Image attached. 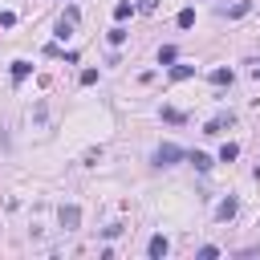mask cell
Wrapping results in <instances>:
<instances>
[{"label":"cell","instance_id":"8992f818","mask_svg":"<svg viewBox=\"0 0 260 260\" xmlns=\"http://www.w3.org/2000/svg\"><path fill=\"white\" fill-rule=\"evenodd\" d=\"M236 211H240V203H236V199H232V195H228V199H223V203H219V207H215V219H232V215H236Z\"/></svg>","mask_w":260,"mask_h":260},{"label":"cell","instance_id":"9a60e30c","mask_svg":"<svg viewBox=\"0 0 260 260\" xmlns=\"http://www.w3.org/2000/svg\"><path fill=\"white\" fill-rule=\"evenodd\" d=\"M171 61H175V45H162L158 49V65H171Z\"/></svg>","mask_w":260,"mask_h":260},{"label":"cell","instance_id":"52a82bcc","mask_svg":"<svg viewBox=\"0 0 260 260\" xmlns=\"http://www.w3.org/2000/svg\"><path fill=\"white\" fill-rule=\"evenodd\" d=\"M232 81H236V73H232V69H223V65H219V69H211V85H232Z\"/></svg>","mask_w":260,"mask_h":260},{"label":"cell","instance_id":"3957f363","mask_svg":"<svg viewBox=\"0 0 260 260\" xmlns=\"http://www.w3.org/2000/svg\"><path fill=\"white\" fill-rule=\"evenodd\" d=\"M77 219H81V211H77L73 203L61 207V228H65V232H77Z\"/></svg>","mask_w":260,"mask_h":260},{"label":"cell","instance_id":"ac0fdd59","mask_svg":"<svg viewBox=\"0 0 260 260\" xmlns=\"http://www.w3.org/2000/svg\"><path fill=\"white\" fill-rule=\"evenodd\" d=\"M134 8H138V12H154V8H158V0H134Z\"/></svg>","mask_w":260,"mask_h":260},{"label":"cell","instance_id":"277c9868","mask_svg":"<svg viewBox=\"0 0 260 260\" xmlns=\"http://www.w3.org/2000/svg\"><path fill=\"white\" fill-rule=\"evenodd\" d=\"M167 248H171V244H167V236H150V244H146V256H154V260H158V256H167Z\"/></svg>","mask_w":260,"mask_h":260},{"label":"cell","instance_id":"7c38bea8","mask_svg":"<svg viewBox=\"0 0 260 260\" xmlns=\"http://www.w3.org/2000/svg\"><path fill=\"white\" fill-rule=\"evenodd\" d=\"M175 24H179V28H191V24H195V8H183V12L175 16Z\"/></svg>","mask_w":260,"mask_h":260},{"label":"cell","instance_id":"2e32d148","mask_svg":"<svg viewBox=\"0 0 260 260\" xmlns=\"http://www.w3.org/2000/svg\"><path fill=\"white\" fill-rule=\"evenodd\" d=\"M106 37H110V45H122V41H126V28H122V24H118V28H110V32H106Z\"/></svg>","mask_w":260,"mask_h":260},{"label":"cell","instance_id":"30bf717a","mask_svg":"<svg viewBox=\"0 0 260 260\" xmlns=\"http://www.w3.org/2000/svg\"><path fill=\"white\" fill-rule=\"evenodd\" d=\"M28 69H32V65H28V61H12V81H16V85H20V81H24V77H28Z\"/></svg>","mask_w":260,"mask_h":260},{"label":"cell","instance_id":"4fadbf2b","mask_svg":"<svg viewBox=\"0 0 260 260\" xmlns=\"http://www.w3.org/2000/svg\"><path fill=\"white\" fill-rule=\"evenodd\" d=\"M162 118H167V122H175V126H179V122H187V114H183V110H175V106H162Z\"/></svg>","mask_w":260,"mask_h":260},{"label":"cell","instance_id":"5b68a950","mask_svg":"<svg viewBox=\"0 0 260 260\" xmlns=\"http://www.w3.org/2000/svg\"><path fill=\"white\" fill-rule=\"evenodd\" d=\"M187 162H191L195 171H211V154H203V150H191V154H187Z\"/></svg>","mask_w":260,"mask_h":260},{"label":"cell","instance_id":"5bb4252c","mask_svg":"<svg viewBox=\"0 0 260 260\" xmlns=\"http://www.w3.org/2000/svg\"><path fill=\"white\" fill-rule=\"evenodd\" d=\"M236 154H240V146H236V142H223V150H219V162H232Z\"/></svg>","mask_w":260,"mask_h":260},{"label":"cell","instance_id":"ffe728a7","mask_svg":"<svg viewBox=\"0 0 260 260\" xmlns=\"http://www.w3.org/2000/svg\"><path fill=\"white\" fill-rule=\"evenodd\" d=\"M256 179H260V162H256Z\"/></svg>","mask_w":260,"mask_h":260},{"label":"cell","instance_id":"7a4b0ae2","mask_svg":"<svg viewBox=\"0 0 260 260\" xmlns=\"http://www.w3.org/2000/svg\"><path fill=\"white\" fill-rule=\"evenodd\" d=\"M232 122H236V114H232V110H223V114H215V118L203 126V134H223V130H232Z\"/></svg>","mask_w":260,"mask_h":260},{"label":"cell","instance_id":"9c48e42d","mask_svg":"<svg viewBox=\"0 0 260 260\" xmlns=\"http://www.w3.org/2000/svg\"><path fill=\"white\" fill-rule=\"evenodd\" d=\"M195 77V65H171V81H187Z\"/></svg>","mask_w":260,"mask_h":260},{"label":"cell","instance_id":"ba28073f","mask_svg":"<svg viewBox=\"0 0 260 260\" xmlns=\"http://www.w3.org/2000/svg\"><path fill=\"white\" fill-rule=\"evenodd\" d=\"M73 24H77V20L61 16V20H57V41H69V37H73Z\"/></svg>","mask_w":260,"mask_h":260},{"label":"cell","instance_id":"8fae6325","mask_svg":"<svg viewBox=\"0 0 260 260\" xmlns=\"http://www.w3.org/2000/svg\"><path fill=\"white\" fill-rule=\"evenodd\" d=\"M130 12H134V4H130V0H118V4H114V20H126Z\"/></svg>","mask_w":260,"mask_h":260},{"label":"cell","instance_id":"d6986e66","mask_svg":"<svg viewBox=\"0 0 260 260\" xmlns=\"http://www.w3.org/2000/svg\"><path fill=\"white\" fill-rule=\"evenodd\" d=\"M199 256H203V260H211V256H219V248H215V244H203V248H199Z\"/></svg>","mask_w":260,"mask_h":260},{"label":"cell","instance_id":"e0dca14e","mask_svg":"<svg viewBox=\"0 0 260 260\" xmlns=\"http://www.w3.org/2000/svg\"><path fill=\"white\" fill-rule=\"evenodd\" d=\"M248 8H252V4H248V0H240V4H232V8H228V16H244Z\"/></svg>","mask_w":260,"mask_h":260},{"label":"cell","instance_id":"6da1fadb","mask_svg":"<svg viewBox=\"0 0 260 260\" xmlns=\"http://www.w3.org/2000/svg\"><path fill=\"white\" fill-rule=\"evenodd\" d=\"M179 158H187V154H183V150H179L175 142H162V146L154 150V167H175Z\"/></svg>","mask_w":260,"mask_h":260}]
</instances>
